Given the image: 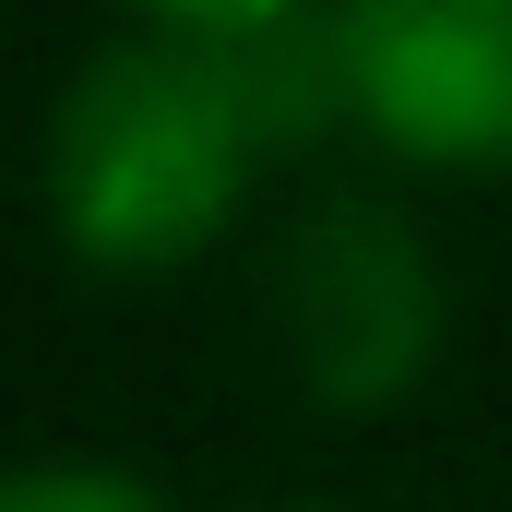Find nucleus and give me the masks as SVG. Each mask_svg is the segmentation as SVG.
<instances>
[{
  "label": "nucleus",
  "mask_w": 512,
  "mask_h": 512,
  "mask_svg": "<svg viewBox=\"0 0 512 512\" xmlns=\"http://www.w3.org/2000/svg\"><path fill=\"white\" fill-rule=\"evenodd\" d=\"M262 36L155 24L72 72V96L48 120V215L84 274H167L227 239L262 143H274Z\"/></svg>",
  "instance_id": "nucleus-1"
},
{
  "label": "nucleus",
  "mask_w": 512,
  "mask_h": 512,
  "mask_svg": "<svg viewBox=\"0 0 512 512\" xmlns=\"http://www.w3.org/2000/svg\"><path fill=\"white\" fill-rule=\"evenodd\" d=\"M322 84L417 167H512V0H322Z\"/></svg>",
  "instance_id": "nucleus-2"
},
{
  "label": "nucleus",
  "mask_w": 512,
  "mask_h": 512,
  "mask_svg": "<svg viewBox=\"0 0 512 512\" xmlns=\"http://www.w3.org/2000/svg\"><path fill=\"white\" fill-rule=\"evenodd\" d=\"M274 322H286V358H298L310 405H334V417L405 405L417 370L441 358V262L382 203H322L286 239Z\"/></svg>",
  "instance_id": "nucleus-3"
},
{
  "label": "nucleus",
  "mask_w": 512,
  "mask_h": 512,
  "mask_svg": "<svg viewBox=\"0 0 512 512\" xmlns=\"http://www.w3.org/2000/svg\"><path fill=\"white\" fill-rule=\"evenodd\" d=\"M0 512H167V489L131 477V465H108V453H36L0 489Z\"/></svg>",
  "instance_id": "nucleus-4"
},
{
  "label": "nucleus",
  "mask_w": 512,
  "mask_h": 512,
  "mask_svg": "<svg viewBox=\"0 0 512 512\" xmlns=\"http://www.w3.org/2000/svg\"><path fill=\"white\" fill-rule=\"evenodd\" d=\"M155 24H203V36H262V24H298L310 0H143Z\"/></svg>",
  "instance_id": "nucleus-5"
}]
</instances>
